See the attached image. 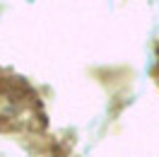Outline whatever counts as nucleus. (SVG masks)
Here are the masks:
<instances>
[{"label":"nucleus","instance_id":"nucleus-1","mask_svg":"<svg viewBox=\"0 0 159 157\" xmlns=\"http://www.w3.org/2000/svg\"><path fill=\"white\" fill-rule=\"evenodd\" d=\"M157 78H159V65H157Z\"/></svg>","mask_w":159,"mask_h":157}]
</instances>
